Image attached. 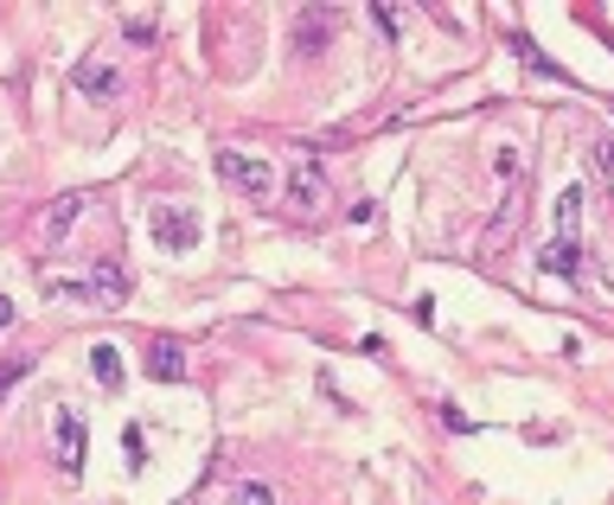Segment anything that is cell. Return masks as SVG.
I'll return each instance as SVG.
<instances>
[{"mask_svg":"<svg viewBox=\"0 0 614 505\" xmlns=\"http://www.w3.org/2000/svg\"><path fill=\"white\" fill-rule=\"evenodd\" d=\"M148 237L154 250H192L199 244V211L192 205H148Z\"/></svg>","mask_w":614,"mask_h":505,"instance_id":"6da1fadb","label":"cell"},{"mask_svg":"<svg viewBox=\"0 0 614 505\" xmlns=\"http://www.w3.org/2000/svg\"><path fill=\"white\" fill-rule=\"evenodd\" d=\"M218 179L237 186L244 199H269V192H276V167L256 160V154H237V148H218Z\"/></svg>","mask_w":614,"mask_h":505,"instance_id":"7a4b0ae2","label":"cell"},{"mask_svg":"<svg viewBox=\"0 0 614 505\" xmlns=\"http://www.w3.org/2000/svg\"><path fill=\"white\" fill-rule=\"evenodd\" d=\"M141 372H148L154 384H186V378H192V358H186L179 339L160 333V339H148V353H141Z\"/></svg>","mask_w":614,"mask_h":505,"instance_id":"3957f363","label":"cell"},{"mask_svg":"<svg viewBox=\"0 0 614 505\" xmlns=\"http://www.w3.org/2000/svg\"><path fill=\"white\" fill-rule=\"evenodd\" d=\"M327 199H333V186H327V174H320V167H295V174H288V205H295V218H320V211H327Z\"/></svg>","mask_w":614,"mask_h":505,"instance_id":"277c9868","label":"cell"},{"mask_svg":"<svg viewBox=\"0 0 614 505\" xmlns=\"http://www.w3.org/2000/svg\"><path fill=\"white\" fill-rule=\"evenodd\" d=\"M58 467H65V481L83 474V416L77 409H58Z\"/></svg>","mask_w":614,"mask_h":505,"instance_id":"5b68a950","label":"cell"},{"mask_svg":"<svg viewBox=\"0 0 614 505\" xmlns=\"http://www.w3.org/2000/svg\"><path fill=\"white\" fill-rule=\"evenodd\" d=\"M537 263H544V276H576V269H583V244H576V230H557V237H551V244H544V256H537Z\"/></svg>","mask_w":614,"mask_h":505,"instance_id":"8992f818","label":"cell"},{"mask_svg":"<svg viewBox=\"0 0 614 505\" xmlns=\"http://www.w3.org/2000/svg\"><path fill=\"white\" fill-rule=\"evenodd\" d=\"M71 83L83 90V97H109L116 90V65H102V58H77V71H71Z\"/></svg>","mask_w":614,"mask_h":505,"instance_id":"52a82bcc","label":"cell"},{"mask_svg":"<svg viewBox=\"0 0 614 505\" xmlns=\"http://www.w3.org/2000/svg\"><path fill=\"white\" fill-rule=\"evenodd\" d=\"M90 372H97L102 390H122V353L102 339V346H90Z\"/></svg>","mask_w":614,"mask_h":505,"instance_id":"ba28073f","label":"cell"},{"mask_svg":"<svg viewBox=\"0 0 614 505\" xmlns=\"http://www.w3.org/2000/svg\"><path fill=\"white\" fill-rule=\"evenodd\" d=\"M327 32H333V13H327V7H314V13H301V20H295V39H301V51H320V46H327Z\"/></svg>","mask_w":614,"mask_h":505,"instance_id":"9c48e42d","label":"cell"},{"mask_svg":"<svg viewBox=\"0 0 614 505\" xmlns=\"http://www.w3.org/2000/svg\"><path fill=\"white\" fill-rule=\"evenodd\" d=\"M512 46H518V58H525V65H532V71H544V77H563L557 65H551V58H544V51H537L532 39H525V32H518V39H512Z\"/></svg>","mask_w":614,"mask_h":505,"instance_id":"30bf717a","label":"cell"},{"mask_svg":"<svg viewBox=\"0 0 614 505\" xmlns=\"http://www.w3.org/2000/svg\"><path fill=\"white\" fill-rule=\"evenodd\" d=\"M576 218H583V192L570 186V192L557 199V230H576Z\"/></svg>","mask_w":614,"mask_h":505,"instance_id":"8fae6325","label":"cell"},{"mask_svg":"<svg viewBox=\"0 0 614 505\" xmlns=\"http://www.w3.org/2000/svg\"><path fill=\"white\" fill-rule=\"evenodd\" d=\"M237 505H276V493H269L263 481H244L237 486Z\"/></svg>","mask_w":614,"mask_h":505,"instance_id":"7c38bea8","label":"cell"},{"mask_svg":"<svg viewBox=\"0 0 614 505\" xmlns=\"http://www.w3.org/2000/svg\"><path fill=\"white\" fill-rule=\"evenodd\" d=\"M26 372H32V358H13V365H0V397H7V390H13Z\"/></svg>","mask_w":614,"mask_h":505,"instance_id":"4fadbf2b","label":"cell"},{"mask_svg":"<svg viewBox=\"0 0 614 505\" xmlns=\"http://www.w3.org/2000/svg\"><path fill=\"white\" fill-rule=\"evenodd\" d=\"M372 20H378L384 39H397V13H390V7H372Z\"/></svg>","mask_w":614,"mask_h":505,"instance_id":"5bb4252c","label":"cell"},{"mask_svg":"<svg viewBox=\"0 0 614 505\" xmlns=\"http://www.w3.org/2000/svg\"><path fill=\"white\" fill-rule=\"evenodd\" d=\"M595 167H602V174L614 179V141H602V148H595Z\"/></svg>","mask_w":614,"mask_h":505,"instance_id":"9a60e30c","label":"cell"},{"mask_svg":"<svg viewBox=\"0 0 614 505\" xmlns=\"http://www.w3.org/2000/svg\"><path fill=\"white\" fill-rule=\"evenodd\" d=\"M0 327H13V301L7 295H0Z\"/></svg>","mask_w":614,"mask_h":505,"instance_id":"2e32d148","label":"cell"}]
</instances>
